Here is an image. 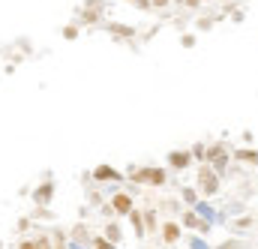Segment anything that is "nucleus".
I'll return each mask as SVG.
<instances>
[{"mask_svg": "<svg viewBox=\"0 0 258 249\" xmlns=\"http://www.w3.org/2000/svg\"><path fill=\"white\" fill-rule=\"evenodd\" d=\"M198 186H201L204 195H216V192H219V174H216L210 165L198 168Z\"/></svg>", "mask_w": 258, "mask_h": 249, "instance_id": "f257e3e1", "label": "nucleus"}, {"mask_svg": "<svg viewBox=\"0 0 258 249\" xmlns=\"http://www.w3.org/2000/svg\"><path fill=\"white\" fill-rule=\"evenodd\" d=\"M204 159H210V168L219 174L225 165H228V153H225V147L222 144H213V147H207V156Z\"/></svg>", "mask_w": 258, "mask_h": 249, "instance_id": "f03ea898", "label": "nucleus"}, {"mask_svg": "<svg viewBox=\"0 0 258 249\" xmlns=\"http://www.w3.org/2000/svg\"><path fill=\"white\" fill-rule=\"evenodd\" d=\"M168 162H171V168H189V162H192V153H186V150H174L171 156H168Z\"/></svg>", "mask_w": 258, "mask_h": 249, "instance_id": "7ed1b4c3", "label": "nucleus"}, {"mask_svg": "<svg viewBox=\"0 0 258 249\" xmlns=\"http://www.w3.org/2000/svg\"><path fill=\"white\" fill-rule=\"evenodd\" d=\"M111 207H114L117 213H129V210H132V198H129L126 192H117V195L111 198Z\"/></svg>", "mask_w": 258, "mask_h": 249, "instance_id": "20e7f679", "label": "nucleus"}, {"mask_svg": "<svg viewBox=\"0 0 258 249\" xmlns=\"http://www.w3.org/2000/svg\"><path fill=\"white\" fill-rule=\"evenodd\" d=\"M162 237H165V243H177V240H180V225L165 222V225H162Z\"/></svg>", "mask_w": 258, "mask_h": 249, "instance_id": "39448f33", "label": "nucleus"}, {"mask_svg": "<svg viewBox=\"0 0 258 249\" xmlns=\"http://www.w3.org/2000/svg\"><path fill=\"white\" fill-rule=\"evenodd\" d=\"M93 174H96V180H117V177H120V174H117L111 165H99Z\"/></svg>", "mask_w": 258, "mask_h": 249, "instance_id": "423d86ee", "label": "nucleus"}, {"mask_svg": "<svg viewBox=\"0 0 258 249\" xmlns=\"http://www.w3.org/2000/svg\"><path fill=\"white\" fill-rule=\"evenodd\" d=\"M183 225H189V228H198V231H207V222H201V219L195 216L192 210H189V213L183 216Z\"/></svg>", "mask_w": 258, "mask_h": 249, "instance_id": "0eeeda50", "label": "nucleus"}, {"mask_svg": "<svg viewBox=\"0 0 258 249\" xmlns=\"http://www.w3.org/2000/svg\"><path fill=\"white\" fill-rule=\"evenodd\" d=\"M240 162H252V165H258V150H237L234 153Z\"/></svg>", "mask_w": 258, "mask_h": 249, "instance_id": "6e6552de", "label": "nucleus"}, {"mask_svg": "<svg viewBox=\"0 0 258 249\" xmlns=\"http://www.w3.org/2000/svg\"><path fill=\"white\" fill-rule=\"evenodd\" d=\"M51 192H54V186H51V183H45V186H39V189H36V201H39V204H45V201L51 198Z\"/></svg>", "mask_w": 258, "mask_h": 249, "instance_id": "1a4fd4ad", "label": "nucleus"}, {"mask_svg": "<svg viewBox=\"0 0 258 249\" xmlns=\"http://www.w3.org/2000/svg\"><path fill=\"white\" fill-rule=\"evenodd\" d=\"M129 216H132V225H135V234L141 237V234H144V222H141V213H132V210H129Z\"/></svg>", "mask_w": 258, "mask_h": 249, "instance_id": "9d476101", "label": "nucleus"}, {"mask_svg": "<svg viewBox=\"0 0 258 249\" xmlns=\"http://www.w3.org/2000/svg\"><path fill=\"white\" fill-rule=\"evenodd\" d=\"M150 174H153L150 168H141V171H135V174H132V180H135V183H144V180H150Z\"/></svg>", "mask_w": 258, "mask_h": 249, "instance_id": "9b49d317", "label": "nucleus"}, {"mask_svg": "<svg viewBox=\"0 0 258 249\" xmlns=\"http://www.w3.org/2000/svg\"><path fill=\"white\" fill-rule=\"evenodd\" d=\"M105 234H108V240H111V243H117V240H120V228H117V225H108V228H105Z\"/></svg>", "mask_w": 258, "mask_h": 249, "instance_id": "f8f14e48", "label": "nucleus"}, {"mask_svg": "<svg viewBox=\"0 0 258 249\" xmlns=\"http://www.w3.org/2000/svg\"><path fill=\"white\" fill-rule=\"evenodd\" d=\"M93 246H96V249H114V243H111V240H105V237H96V240H93Z\"/></svg>", "mask_w": 258, "mask_h": 249, "instance_id": "ddd939ff", "label": "nucleus"}, {"mask_svg": "<svg viewBox=\"0 0 258 249\" xmlns=\"http://www.w3.org/2000/svg\"><path fill=\"white\" fill-rule=\"evenodd\" d=\"M162 180H165V171H159V168H156V171L150 174V183H156V186H159Z\"/></svg>", "mask_w": 258, "mask_h": 249, "instance_id": "4468645a", "label": "nucleus"}, {"mask_svg": "<svg viewBox=\"0 0 258 249\" xmlns=\"http://www.w3.org/2000/svg\"><path fill=\"white\" fill-rule=\"evenodd\" d=\"M63 36H66V39H75V36H78V27H66Z\"/></svg>", "mask_w": 258, "mask_h": 249, "instance_id": "2eb2a0df", "label": "nucleus"}, {"mask_svg": "<svg viewBox=\"0 0 258 249\" xmlns=\"http://www.w3.org/2000/svg\"><path fill=\"white\" fill-rule=\"evenodd\" d=\"M183 198H186V201L192 204V201H195V192H192V189H183Z\"/></svg>", "mask_w": 258, "mask_h": 249, "instance_id": "dca6fc26", "label": "nucleus"}, {"mask_svg": "<svg viewBox=\"0 0 258 249\" xmlns=\"http://www.w3.org/2000/svg\"><path fill=\"white\" fill-rule=\"evenodd\" d=\"M18 249H36V243H30V240H21V246Z\"/></svg>", "mask_w": 258, "mask_h": 249, "instance_id": "f3484780", "label": "nucleus"}, {"mask_svg": "<svg viewBox=\"0 0 258 249\" xmlns=\"http://www.w3.org/2000/svg\"><path fill=\"white\" fill-rule=\"evenodd\" d=\"M171 0H153V6H168Z\"/></svg>", "mask_w": 258, "mask_h": 249, "instance_id": "a211bd4d", "label": "nucleus"}, {"mask_svg": "<svg viewBox=\"0 0 258 249\" xmlns=\"http://www.w3.org/2000/svg\"><path fill=\"white\" fill-rule=\"evenodd\" d=\"M219 249H240V246H237V243L231 240V243H225V246H219Z\"/></svg>", "mask_w": 258, "mask_h": 249, "instance_id": "6ab92c4d", "label": "nucleus"}, {"mask_svg": "<svg viewBox=\"0 0 258 249\" xmlns=\"http://www.w3.org/2000/svg\"><path fill=\"white\" fill-rule=\"evenodd\" d=\"M36 249H48V243L45 240H36Z\"/></svg>", "mask_w": 258, "mask_h": 249, "instance_id": "aec40b11", "label": "nucleus"}, {"mask_svg": "<svg viewBox=\"0 0 258 249\" xmlns=\"http://www.w3.org/2000/svg\"><path fill=\"white\" fill-rule=\"evenodd\" d=\"M180 3H183V0H180Z\"/></svg>", "mask_w": 258, "mask_h": 249, "instance_id": "412c9836", "label": "nucleus"}]
</instances>
